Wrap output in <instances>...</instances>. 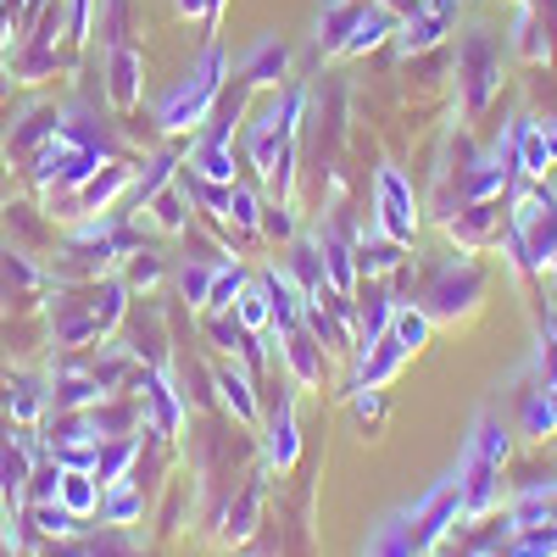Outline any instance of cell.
Here are the masks:
<instances>
[{
	"instance_id": "6da1fadb",
	"label": "cell",
	"mask_w": 557,
	"mask_h": 557,
	"mask_svg": "<svg viewBox=\"0 0 557 557\" xmlns=\"http://www.w3.org/2000/svg\"><path fill=\"white\" fill-rule=\"evenodd\" d=\"M223 73H228L223 45H207V51L196 57V67L157 96V107H151L157 128H162V134H196V128L207 123L212 101L223 96Z\"/></svg>"
},
{
	"instance_id": "7a4b0ae2",
	"label": "cell",
	"mask_w": 557,
	"mask_h": 557,
	"mask_svg": "<svg viewBox=\"0 0 557 557\" xmlns=\"http://www.w3.org/2000/svg\"><path fill=\"white\" fill-rule=\"evenodd\" d=\"M128 312V278H96L84 296H67L51 307V335L57 346L78 351V346H96L101 335H112Z\"/></svg>"
},
{
	"instance_id": "3957f363",
	"label": "cell",
	"mask_w": 557,
	"mask_h": 557,
	"mask_svg": "<svg viewBox=\"0 0 557 557\" xmlns=\"http://www.w3.org/2000/svg\"><path fill=\"white\" fill-rule=\"evenodd\" d=\"M502 89V45L491 28H469L457 39V101H462V123H474Z\"/></svg>"
},
{
	"instance_id": "277c9868",
	"label": "cell",
	"mask_w": 557,
	"mask_h": 557,
	"mask_svg": "<svg viewBox=\"0 0 557 557\" xmlns=\"http://www.w3.org/2000/svg\"><path fill=\"white\" fill-rule=\"evenodd\" d=\"M480 296H485V268L474 262V251H457L430 268V285L418 307L430 312V323H457L480 307Z\"/></svg>"
},
{
	"instance_id": "5b68a950",
	"label": "cell",
	"mask_w": 557,
	"mask_h": 557,
	"mask_svg": "<svg viewBox=\"0 0 557 557\" xmlns=\"http://www.w3.org/2000/svg\"><path fill=\"white\" fill-rule=\"evenodd\" d=\"M262 462L268 469H290V462L301 457V430H296V396L290 385H278V396L262 401Z\"/></svg>"
},
{
	"instance_id": "8992f818",
	"label": "cell",
	"mask_w": 557,
	"mask_h": 557,
	"mask_svg": "<svg viewBox=\"0 0 557 557\" xmlns=\"http://www.w3.org/2000/svg\"><path fill=\"white\" fill-rule=\"evenodd\" d=\"M128 385L139 391V412H146L151 435H157V441H173V435L184 430V396L173 391L168 368H134Z\"/></svg>"
},
{
	"instance_id": "52a82bcc",
	"label": "cell",
	"mask_w": 557,
	"mask_h": 557,
	"mask_svg": "<svg viewBox=\"0 0 557 557\" xmlns=\"http://www.w3.org/2000/svg\"><path fill=\"white\" fill-rule=\"evenodd\" d=\"M374 228L391 240H412L418 235V201H412V184L396 173V168H380L374 178Z\"/></svg>"
},
{
	"instance_id": "ba28073f",
	"label": "cell",
	"mask_w": 557,
	"mask_h": 557,
	"mask_svg": "<svg viewBox=\"0 0 557 557\" xmlns=\"http://www.w3.org/2000/svg\"><path fill=\"white\" fill-rule=\"evenodd\" d=\"M273 346H278V362H285V374L301 385V391H323L330 380V351L312 341L307 323H290V330H268Z\"/></svg>"
},
{
	"instance_id": "9c48e42d",
	"label": "cell",
	"mask_w": 557,
	"mask_h": 557,
	"mask_svg": "<svg viewBox=\"0 0 557 557\" xmlns=\"http://www.w3.org/2000/svg\"><path fill=\"white\" fill-rule=\"evenodd\" d=\"M457 480H462V524H480V519H491L502 507V469L485 462L474 446H462Z\"/></svg>"
},
{
	"instance_id": "30bf717a",
	"label": "cell",
	"mask_w": 557,
	"mask_h": 557,
	"mask_svg": "<svg viewBox=\"0 0 557 557\" xmlns=\"http://www.w3.org/2000/svg\"><path fill=\"white\" fill-rule=\"evenodd\" d=\"M446 235L457 240V251L502 246V235H507V201H502V196H491V201H462V212L446 218Z\"/></svg>"
},
{
	"instance_id": "8fae6325",
	"label": "cell",
	"mask_w": 557,
	"mask_h": 557,
	"mask_svg": "<svg viewBox=\"0 0 557 557\" xmlns=\"http://www.w3.org/2000/svg\"><path fill=\"white\" fill-rule=\"evenodd\" d=\"M139 96H146V57L134 45H107V101L112 112H134Z\"/></svg>"
},
{
	"instance_id": "7c38bea8",
	"label": "cell",
	"mask_w": 557,
	"mask_h": 557,
	"mask_svg": "<svg viewBox=\"0 0 557 557\" xmlns=\"http://www.w3.org/2000/svg\"><path fill=\"white\" fill-rule=\"evenodd\" d=\"M407 357H412V351H407V346H401V341L385 330L374 346H362V351H357V374H351V391H385V385L401 374V362H407Z\"/></svg>"
},
{
	"instance_id": "4fadbf2b",
	"label": "cell",
	"mask_w": 557,
	"mask_h": 557,
	"mask_svg": "<svg viewBox=\"0 0 557 557\" xmlns=\"http://www.w3.org/2000/svg\"><path fill=\"white\" fill-rule=\"evenodd\" d=\"M451 12H457V0H424V12L396 23V51L401 57H418V51H435V45L446 39L451 28Z\"/></svg>"
},
{
	"instance_id": "5bb4252c",
	"label": "cell",
	"mask_w": 557,
	"mask_h": 557,
	"mask_svg": "<svg viewBox=\"0 0 557 557\" xmlns=\"http://www.w3.org/2000/svg\"><path fill=\"white\" fill-rule=\"evenodd\" d=\"M212 385H218V401L240 418V424H257L262 418V396H257V380H251V368L235 357V362H218L212 368Z\"/></svg>"
},
{
	"instance_id": "9a60e30c",
	"label": "cell",
	"mask_w": 557,
	"mask_h": 557,
	"mask_svg": "<svg viewBox=\"0 0 557 557\" xmlns=\"http://www.w3.org/2000/svg\"><path fill=\"white\" fill-rule=\"evenodd\" d=\"M240 78H246L251 89H273L278 78H290V45L278 39V34L257 39L251 51H246V62H240Z\"/></svg>"
},
{
	"instance_id": "2e32d148",
	"label": "cell",
	"mask_w": 557,
	"mask_h": 557,
	"mask_svg": "<svg viewBox=\"0 0 557 557\" xmlns=\"http://www.w3.org/2000/svg\"><path fill=\"white\" fill-rule=\"evenodd\" d=\"M62 134V112L51 107V101H39V107H28L23 112V123L12 128V157H23V162H34L51 139Z\"/></svg>"
},
{
	"instance_id": "e0dca14e",
	"label": "cell",
	"mask_w": 557,
	"mask_h": 557,
	"mask_svg": "<svg viewBox=\"0 0 557 557\" xmlns=\"http://www.w3.org/2000/svg\"><path fill=\"white\" fill-rule=\"evenodd\" d=\"M128 184H134V168L128 162H107V168H96V178H89L84 190H73V207L78 212H107Z\"/></svg>"
},
{
	"instance_id": "ac0fdd59",
	"label": "cell",
	"mask_w": 557,
	"mask_h": 557,
	"mask_svg": "<svg viewBox=\"0 0 557 557\" xmlns=\"http://www.w3.org/2000/svg\"><path fill=\"white\" fill-rule=\"evenodd\" d=\"M190 173L207 178V184H235V178H240V157H235V146H228V139H201V134H196Z\"/></svg>"
},
{
	"instance_id": "d6986e66",
	"label": "cell",
	"mask_w": 557,
	"mask_h": 557,
	"mask_svg": "<svg viewBox=\"0 0 557 557\" xmlns=\"http://www.w3.org/2000/svg\"><path fill=\"white\" fill-rule=\"evenodd\" d=\"M357 12H362V0H323V12H318V57H341L346 51V39L357 28Z\"/></svg>"
},
{
	"instance_id": "ffe728a7",
	"label": "cell",
	"mask_w": 557,
	"mask_h": 557,
	"mask_svg": "<svg viewBox=\"0 0 557 557\" xmlns=\"http://www.w3.org/2000/svg\"><path fill=\"white\" fill-rule=\"evenodd\" d=\"M257 278H262L268 307H273V330H290V323H301V307H307V296L296 290V278H290L285 268H262Z\"/></svg>"
},
{
	"instance_id": "44dd1931",
	"label": "cell",
	"mask_w": 557,
	"mask_h": 557,
	"mask_svg": "<svg viewBox=\"0 0 557 557\" xmlns=\"http://www.w3.org/2000/svg\"><path fill=\"white\" fill-rule=\"evenodd\" d=\"M262 469L240 485V496H228V513H223V541H246L251 530H257V519H262Z\"/></svg>"
},
{
	"instance_id": "7402d4cb",
	"label": "cell",
	"mask_w": 557,
	"mask_h": 557,
	"mask_svg": "<svg viewBox=\"0 0 557 557\" xmlns=\"http://www.w3.org/2000/svg\"><path fill=\"white\" fill-rule=\"evenodd\" d=\"M396 12H385L380 0H362V12H357V28H351V39H346V51L341 57H362V51H374V45H385L391 34H396Z\"/></svg>"
},
{
	"instance_id": "603a6c76",
	"label": "cell",
	"mask_w": 557,
	"mask_h": 557,
	"mask_svg": "<svg viewBox=\"0 0 557 557\" xmlns=\"http://www.w3.org/2000/svg\"><path fill=\"white\" fill-rule=\"evenodd\" d=\"M407 262V246L401 240H391V235H357V273L362 278H385V273H396Z\"/></svg>"
},
{
	"instance_id": "cb8c5ba5",
	"label": "cell",
	"mask_w": 557,
	"mask_h": 557,
	"mask_svg": "<svg viewBox=\"0 0 557 557\" xmlns=\"http://www.w3.org/2000/svg\"><path fill=\"white\" fill-rule=\"evenodd\" d=\"M62 507H73L78 519H96L101 513V480L89 469H62V491H57Z\"/></svg>"
},
{
	"instance_id": "d4e9b609",
	"label": "cell",
	"mask_w": 557,
	"mask_h": 557,
	"mask_svg": "<svg viewBox=\"0 0 557 557\" xmlns=\"http://www.w3.org/2000/svg\"><path fill=\"white\" fill-rule=\"evenodd\" d=\"M146 519V496H139L128 480H117V485H101V524H139Z\"/></svg>"
},
{
	"instance_id": "484cf974",
	"label": "cell",
	"mask_w": 557,
	"mask_h": 557,
	"mask_svg": "<svg viewBox=\"0 0 557 557\" xmlns=\"http://www.w3.org/2000/svg\"><path fill=\"white\" fill-rule=\"evenodd\" d=\"M469 446H474L485 462H496V469H507V457H513V435H507V424H502L496 412H480V418H474Z\"/></svg>"
},
{
	"instance_id": "4316f807",
	"label": "cell",
	"mask_w": 557,
	"mask_h": 557,
	"mask_svg": "<svg viewBox=\"0 0 557 557\" xmlns=\"http://www.w3.org/2000/svg\"><path fill=\"white\" fill-rule=\"evenodd\" d=\"M7 412L17 418V424H39V418L51 412V391H45L39 380H28V374H23V380H12V385H7Z\"/></svg>"
},
{
	"instance_id": "83f0119b",
	"label": "cell",
	"mask_w": 557,
	"mask_h": 557,
	"mask_svg": "<svg viewBox=\"0 0 557 557\" xmlns=\"http://www.w3.org/2000/svg\"><path fill=\"white\" fill-rule=\"evenodd\" d=\"M134 457H139V435L101 441V451H96V480H101V485H117V480H128Z\"/></svg>"
},
{
	"instance_id": "f1b7e54d",
	"label": "cell",
	"mask_w": 557,
	"mask_h": 557,
	"mask_svg": "<svg viewBox=\"0 0 557 557\" xmlns=\"http://www.w3.org/2000/svg\"><path fill=\"white\" fill-rule=\"evenodd\" d=\"M519 435H530V441L557 435V407H552V396H546L541 385H530V391H524V407H519Z\"/></svg>"
},
{
	"instance_id": "f546056e",
	"label": "cell",
	"mask_w": 557,
	"mask_h": 557,
	"mask_svg": "<svg viewBox=\"0 0 557 557\" xmlns=\"http://www.w3.org/2000/svg\"><path fill=\"white\" fill-rule=\"evenodd\" d=\"M173 173H178V157H173V151L151 157V162H146V173L134 178V190H128V201H134V207H151V201H157V196L168 190V184H173Z\"/></svg>"
},
{
	"instance_id": "4dcf8cb0",
	"label": "cell",
	"mask_w": 557,
	"mask_h": 557,
	"mask_svg": "<svg viewBox=\"0 0 557 557\" xmlns=\"http://www.w3.org/2000/svg\"><path fill=\"white\" fill-rule=\"evenodd\" d=\"M28 524H34L39 535H51V541H73V535L84 530V519L73 513V507H62V502H34Z\"/></svg>"
},
{
	"instance_id": "1f68e13d",
	"label": "cell",
	"mask_w": 557,
	"mask_h": 557,
	"mask_svg": "<svg viewBox=\"0 0 557 557\" xmlns=\"http://www.w3.org/2000/svg\"><path fill=\"white\" fill-rule=\"evenodd\" d=\"M235 318L246 323L251 335H268V330H273V307H268L262 278H246V285H240V296H235Z\"/></svg>"
},
{
	"instance_id": "d6a6232c",
	"label": "cell",
	"mask_w": 557,
	"mask_h": 557,
	"mask_svg": "<svg viewBox=\"0 0 557 557\" xmlns=\"http://www.w3.org/2000/svg\"><path fill=\"white\" fill-rule=\"evenodd\" d=\"M430 312L424 307H407V301H396V312H391V335L407 346V351H418V346H430Z\"/></svg>"
},
{
	"instance_id": "836d02e7",
	"label": "cell",
	"mask_w": 557,
	"mask_h": 557,
	"mask_svg": "<svg viewBox=\"0 0 557 557\" xmlns=\"http://www.w3.org/2000/svg\"><path fill=\"white\" fill-rule=\"evenodd\" d=\"M502 557H557V524H519Z\"/></svg>"
},
{
	"instance_id": "e575fe53",
	"label": "cell",
	"mask_w": 557,
	"mask_h": 557,
	"mask_svg": "<svg viewBox=\"0 0 557 557\" xmlns=\"http://www.w3.org/2000/svg\"><path fill=\"white\" fill-rule=\"evenodd\" d=\"M228 223L240 228V235H257V223H262V196L251 190V184H228Z\"/></svg>"
},
{
	"instance_id": "d590c367",
	"label": "cell",
	"mask_w": 557,
	"mask_h": 557,
	"mask_svg": "<svg viewBox=\"0 0 557 557\" xmlns=\"http://www.w3.org/2000/svg\"><path fill=\"white\" fill-rule=\"evenodd\" d=\"M246 268L240 262H223L218 273H212V290H207V312H228L235 307V296H240V285H246Z\"/></svg>"
},
{
	"instance_id": "8d00e7d4",
	"label": "cell",
	"mask_w": 557,
	"mask_h": 557,
	"mask_svg": "<svg viewBox=\"0 0 557 557\" xmlns=\"http://www.w3.org/2000/svg\"><path fill=\"white\" fill-rule=\"evenodd\" d=\"M257 235H268V240H296V207H290V201H262Z\"/></svg>"
},
{
	"instance_id": "74e56055",
	"label": "cell",
	"mask_w": 557,
	"mask_h": 557,
	"mask_svg": "<svg viewBox=\"0 0 557 557\" xmlns=\"http://www.w3.org/2000/svg\"><path fill=\"white\" fill-rule=\"evenodd\" d=\"M212 273H218V268H212V262H196V257H190V262L178 268V290H184V301H190V307H207Z\"/></svg>"
},
{
	"instance_id": "f35d334b",
	"label": "cell",
	"mask_w": 557,
	"mask_h": 557,
	"mask_svg": "<svg viewBox=\"0 0 557 557\" xmlns=\"http://www.w3.org/2000/svg\"><path fill=\"white\" fill-rule=\"evenodd\" d=\"M62 491V462L57 457H39L34 474H28V502H57Z\"/></svg>"
},
{
	"instance_id": "ab89813d",
	"label": "cell",
	"mask_w": 557,
	"mask_h": 557,
	"mask_svg": "<svg viewBox=\"0 0 557 557\" xmlns=\"http://www.w3.org/2000/svg\"><path fill=\"white\" fill-rule=\"evenodd\" d=\"M151 212H157L162 228H173V235H184V228H190V218H184V196H178V190H162V196L151 201Z\"/></svg>"
},
{
	"instance_id": "60d3db41",
	"label": "cell",
	"mask_w": 557,
	"mask_h": 557,
	"mask_svg": "<svg viewBox=\"0 0 557 557\" xmlns=\"http://www.w3.org/2000/svg\"><path fill=\"white\" fill-rule=\"evenodd\" d=\"M157 278H162V257H157L151 246H139V251L128 257V290H134V285H157Z\"/></svg>"
},
{
	"instance_id": "b9f144b4",
	"label": "cell",
	"mask_w": 557,
	"mask_h": 557,
	"mask_svg": "<svg viewBox=\"0 0 557 557\" xmlns=\"http://www.w3.org/2000/svg\"><path fill=\"white\" fill-rule=\"evenodd\" d=\"M530 368H535V385H541V391H546V385H557V341H541Z\"/></svg>"
},
{
	"instance_id": "7bdbcfd3",
	"label": "cell",
	"mask_w": 557,
	"mask_h": 557,
	"mask_svg": "<svg viewBox=\"0 0 557 557\" xmlns=\"http://www.w3.org/2000/svg\"><path fill=\"white\" fill-rule=\"evenodd\" d=\"M89 7H96V0H67V39L73 45L89 39Z\"/></svg>"
},
{
	"instance_id": "ee69618b",
	"label": "cell",
	"mask_w": 557,
	"mask_h": 557,
	"mask_svg": "<svg viewBox=\"0 0 557 557\" xmlns=\"http://www.w3.org/2000/svg\"><path fill=\"white\" fill-rule=\"evenodd\" d=\"M385 418V396L380 391H357V424L368 430V424H380Z\"/></svg>"
},
{
	"instance_id": "f6af8a7d",
	"label": "cell",
	"mask_w": 557,
	"mask_h": 557,
	"mask_svg": "<svg viewBox=\"0 0 557 557\" xmlns=\"http://www.w3.org/2000/svg\"><path fill=\"white\" fill-rule=\"evenodd\" d=\"M380 7H385V12H396V17L407 23V17H418V12H424V0H380Z\"/></svg>"
},
{
	"instance_id": "bcb514c9",
	"label": "cell",
	"mask_w": 557,
	"mask_h": 557,
	"mask_svg": "<svg viewBox=\"0 0 557 557\" xmlns=\"http://www.w3.org/2000/svg\"><path fill=\"white\" fill-rule=\"evenodd\" d=\"M541 134H546V151H552V168H557V117H541Z\"/></svg>"
},
{
	"instance_id": "7dc6e473",
	"label": "cell",
	"mask_w": 557,
	"mask_h": 557,
	"mask_svg": "<svg viewBox=\"0 0 557 557\" xmlns=\"http://www.w3.org/2000/svg\"><path fill=\"white\" fill-rule=\"evenodd\" d=\"M541 323H546V341H557V301L546 307V318H541Z\"/></svg>"
},
{
	"instance_id": "c3c4849f",
	"label": "cell",
	"mask_w": 557,
	"mask_h": 557,
	"mask_svg": "<svg viewBox=\"0 0 557 557\" xmlns=\"http://www.w3.org/2000/svg\"><path fill=\"white\" fill-rule=\"evenodd\" d=\"M12 84H17V73H7V67H0V101L12 96Z\"/></svg>"
},
{
	"instance_id": "681fc988",
	"label": "cell",
	"mask_w": 557,
	"mask_h": 557,
	"mask_svg": "<svg viewBox=\"0 0 557 557\" xmlns=\"http://www.w3.org/2000/svg\"><path fill=\"white\" fill-rule=\"evenodd\" d=\"M0 557H17V552H12V546H7V535H0Z\"/></svg>"
},
{
	"instance_id": "f907efd6",
	"label": "cell",
	"mask_w": 557,
	"mask_h": 557,
	"mask_svg": "<svg viewBox=\"0 0 557 557\" xmlns=\"http://www.w3.org/2000/svg\"><path fill=\"white\" fill-rule=\"evenodd\" d=\"M430 557H435V552H430Z\"/></svg>"
}]
</instances>
